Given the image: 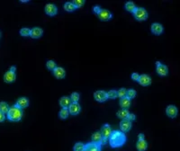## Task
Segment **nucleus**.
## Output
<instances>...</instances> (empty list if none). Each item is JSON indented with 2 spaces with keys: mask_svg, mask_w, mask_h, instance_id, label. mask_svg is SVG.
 Instances as JSON below:
<instances>
[{
  "mask_svg": "<svg viewBox=\"0 0 180 151\" xmlns=\"http://www.w3.org/2000/svg\"><path fill=\"white\" fill-rule=\"evenodd\" d=\"M110 146L112 147H120L126 142V137L124 132L120 130H114L112 132V135L109 138Z\"/></svg>",
  "mask_w": 180,
  "mask_h": 151,
  "instance_id": "obj_1",
  "label": "nucleus"
},
{
  "mask_svg": "<svg viewBox=\"0 0 180 151\" xmlns=\"http://www.w3.org/2000/svg\"><path fill=\"white\" fill-rule=\"evenodd\" d=\"M7 119L11 121H19L22 117V109L18 107L16 104L10 107L7 114Z\"/></svg>",
  "mask_w": 180,
  "mask_h": 151,
  "instance_id": "obj_2",
  "label": "nucleus"
},
{
  "mask_svg": "<svg viewBox=\"0 0 180 151\" xmlns=\"http://www.w3.org/2000/svg\"><path fill=\"white\" fill-rule=\"evenodd\" d=\"M133 15L135 19H137L138 21H145L148 16V12L142 7H136V9L133 12Z\"/></svg>",
  "mask_w": 180,
  "mask_h": 151,
  "instance_id": "obj_3",
  "label": "nucleus"
},
{
  "mask_svg": "<svg viewBox=\"0 0 180 151\" xmlns=\"http://www.w3.org/2000/svg\"><path fill=\"white\" fill-rule=\"evenodd\" d=\"M101 134H102V136H103V143H105V141H106V139H109V138H110V136L112 135V129H111V127H110V125L109 124H104V125H103L102 126V129H101Z\"/></svg>",
  "mask_w": 180,
  "mask_h": 151,
  "instance_id": "obj_4",
  "label": "nucleus"
},
{
  "mask_svg": "<svg viewBox=\"0 0 180 151\" xmlns=\"http://www.w3.org/2000/svg\"><path fill=\"white\" fill-rule=\"evenodd\" d=\"M94 99H95L97 102H105V101L107 100V93L104 92V91H102V90L96 91V92H94Z\"/></svg>",
  "mask_w": 180,
  "mask_h": 151,
  "instance_id": "obj_5",
  "label": "nucleus"
},
{
  "mask_svg": "<svg viewBox=\"0 0 180 151\" xmlns=\"http://www.w3.org/2000/svg\"><path fill=\"white\" fill-rule=\"evenodd\" d=\"M58 9L56 7V5H54L53 4H47L45 5V13L50 15V16H54L57 14Z\"/></svg>",
  "mask_w": 180,
  "mask_h": 151,
  "instance_id": "obj_6",
  "label": "nucleus"
},
{
  "mask_svg": "<svg viewBox=\"0 0 180 151\" xmlns=\"http://www.w3.org/2000/svg\"><path fill=\"white\" fill-rule=\"evenodd\" d=\"M139 84L142 86H148L151 84V78L148 76V75H140V78L138 80Z\"/></svg>",
  "mask_w": 180,
  "mask_h": 151,
  "instance_id": "obj_7",
  "label": "nucleus"
},
{
  "mask_svg": "<svg viewBox=\"0 0 180 151\" xmlns=\"http://www.w3.org/2000/svg\"><path fill=\"white\" fill-rule=\"evenodd\" d=\"M81 107L77 102H71L70 105L68 106V111L72 115H76L80 112Z\"/></svg>",
  "mask_w": 180,
  "mask_h": 151,
  "instance_id": "obj_8",
  "label": "nucleus"
},
{
  "mask_svg": "<svg viewBox=\"0 0 180 151\" xmlns=\"http://www.w3.org/2000/svg\"><path fill=\"white\" fill-rule=\"evenodd\" d=\"M166 113L169 118H175L177 116L178 111L177 108L174 105H168L166 109Z\"/></svg>",
  "mask_w": 180,
  "mask_h": 151,
  "instance_id": "obj_9",
  "label": "nucleus"
},
{
  "mask_svg": "<svg viewBox=\"0 0 180 151\" xmlns=\"http://www.w3.org/2000/svg\"><path fill=\"white\" fill-rule=\"evenodd\" d=\"M53 75L56 78L58 79H62L65 77L66 76V71L63 67H56L55 69L53 70Z\"/></svg>",
  "mask_w": 180,
  "mask_h": 151,
  "instance_id": "obj_10",
  "label": "nucleus"
},
{
  "mask_svg": "<svg viewBox=\"0 0 180 151\" xmlns=\"http://www.w3.org/2000/svg\"><path fill=\"white\" fill-rule=\"evenodd\" d=\"M131 128V121H130L129 120L127 119H124L121 121L120 123V129H121V131L122 132H127Z\"/></svg>",
  "mask_w": 180,
  "mask_h": 151,
  "instance_id": "obj_11",
  "label": "nucleus"
},
{
  "mask_svg": "<svg viewBox=\"0 0 180 151\" xmlns=\"http://www.w3.org/2000/svg\"><path fill=\"white\" fill-rule=\"evenodd\" d=\"M85 151H101V145L94 142L87 143L85 145Z\"/></svg>",
  "mask_w": 180,
  "mask_h": 151,
  "instance_id": "obj_12",
  "label": "nucleus"
},
{
  "mask_svg": "<svg viewBox=\"0 0 180 151\" xmlns=\"http://www.w3.org/2000/svg\"><path fill=\"white\" fill-rule=\"evenodd\" d=\"M98 17H99V19L102 20V21H108V20H110V19L112 17V13H111L108 10H106V9H102V10L100 11V13H98Z\"/></svg>",
  "mask_w": 180,
  "mask_h": 151,
  "instance_id": "obj_13",
  "label": "nucleus"
},
{
  "mask_svg": "<svg viewBox=\"0 0 180 151\" xmlns=\"http://www.w3.org/2000/svg\"><path fill=\"white\" fill-rule=\"evenodd\" d=\"M150 30H151V31H152L153 34H155V35H159V34H161V33L163 32L164 28H163V26H162L160 23L154 22V23L151 25Z\"/></svg>",
  "mask_w": 180,
  "mask_h": 151,
  "instance_id": "obj_14",
  "label": "nucleus"
},
{
  "mask_svg": "<svg viewBox=\"0 0 180 151\" xmlns=\"http://www.w3.org/2000/svg\"><path fill=\"white\" fill-rule=\"evenodd\" d=\"M43 33V31L41 28H39V27H34L31 30V34L30 36L33 39H38L40 37H41Z\"/></svg>",
  "mask_w": 180,
  "mask_h": 151,
  "instance_id": "obj_15",
  "label": "nucleus"
},
{
  "mask_svg": "<svg viewBox=\"0 0 180 151\" xmlns=\"http://www.w3.org/2000/svg\"><path fill=\"white\" fill-rule=\"evenodd\" d=\"M15 77H16L15 73L9 70V71H7V72L4 74V82H6V83H13V82H14Z\"/></svg>",
  "mask_w": 180,
  "mask_h": 151,
  "instance_id": "obj_16",
  "label": "nucleus"
},
{
  "mask_svg": "<svg viewBox=\"0 0 180 151\" xmlns=\"http://www.w3.org/2000/svg\"><path fill=\"white\" fill-rule=\"evenodd\" d=\"M103 136L100 131H96L92 135V142L96 143V144H102L103 143Z\"/></svg>",
  "mask_w": 180,
  "mask_h": 151,
  "instance_id": "obj_17",
  "label": "nucleus"
},
{
  "mask_svg": "<svg viewBox=\"0 0 180 151\" xmlns=\"http://www.w3.org/2000/svg\"><path fill=\"white\" fill-rule=\"evenodd\" d=\"M157 73L161 76H165L168 74V68H167L166 66L161 64V65L157 67Z\"/></svg>",
  "mask_w": 180,
  "mask_h": 151,
  "instance_id": "obj_18",
  "label": "nucleus"
},
{
  "mask_svg": "<svg viewBox=\"0 0 180 151\" xmlns=\"http://www.w3.org/2000/svg\"><path fill=\"white\" fill-rule=\"evenodd\" d=\"M16 105L18 107H20L21 109H23V108H26L28 105H29V100L25 97H21L17 100L16 102Z\"/></svg>",
  "mask_w": 180,
  "mask_h": 151,
  "instance_id": "obj_19",
  "label": "nucleus"
},
{
  "mask_svg": "<svg viewBox=\"0 0 180 151\" xmlns=\"http://www.w3.org/2000/svg\"><path fill=\"white\" fill-rule=\"evenodd\" d=\"M136 147L139 151H145L148 147V143L145 139H139L136 144Z\"/></svg>",
  "mask_w": 180,
  "mask_h": 151,
  "instance_id": "obj_20",
  "label": "nucleus"
},
{
  "mask_svg": "<svg viewBox=\"0 0 180 151\" xmlns=\"http://www.w3.org/2000/svg\"><path fill=\"white\" fill-rule=\"evenodd\" d=\"M70 103H71V100L70 98L67 96H63L59 99V104L62 108H68Z\"/></svg>",
  "mask_w": 180,
  "mask_h": 151,
  "instance_id": "obj_21",
  "label": "nucleus"
},
{
  "mask_svg": "<svg viewBox=\"0 0 180 151\" xmlns=\"http://www.w3.org/2000/svg\"><path fill=\"white\" fill-rule=\"evenodd\" d=\"M130 105V100L129 98H127L126 96L123 97V98H121V101H120V106L122 108V109H127L129 108Z\"/></svg>",
  "mask_w": 180,
  "mask_h": 151,
  "instance_id": "obj_22",
  "label": "nucleus"
},
{
  "mask_svg": "<svg viewBox=\"0 0 180 151\" xmlns=\"http://www.w3.org/2000/svg\"><path fill=\"white\" fill-rule=\"evenodd\" d=\"M129 114H130V112H129V111L127 109H122V110L117 111V117L122 119V120L127 119Z\"/></svg>",
  "mask_w": 180,
  "mask_h": 151,
  "instance_id": "obj_23",
  "label": "nucleus"
},
{
  "mask_svg": "<svg viewBox=\"0 0 180 151\" xmlns=\"http://www.w3.org/2000/svg\"><path fill=\"white\" fill-rule=\"evenodd\" d=\"M10 107L5 102H0V111H2L4 114H7Z\"/></svg>",
  "mask_w": 180,
  "mask_h": 151,
  "instance_id": "obj_24",
  "label": "nucleus"
},
{
  "mask_svg": "<svg viewBox=\"0 0 180 151\" xmlns=\"http://www.w3.org/2000/svg\"><path fill=\"white\" fill-rule=\"evenodd\" d=\"M64 9L66 10V11H68V12H73L75 9H76V6L74 5V4L73 3H71V2H67V3H65V4H64Z\"/></svg>",
  "mask_w": 180,
  "mask_h": 151,
  "instance_id": "obj_25",
  "label": "nucleus"
},
{
  "mask_svg": "<svg viewBox=\"0 0 180 151\" xmlns=\"http://www.w3.org/2000/svg\"><path fill=\"white\" fill-rule=\"evenodd\" d=\"M125 9H126L127 11H129V12L133 13L134 10L136 9V6H135V4H134L133 2L129 1V2H127V3L125 4Z\"/></svg>",
  "mask_w": 180,
  "mask_h": 151,
  "instance_id": "obj_26",
  "label": "nucleus"
},
{
  "mask_svg": "<svg viewBox=\"0 0 180 151\" xmlns=\"http://www.w3.org/2000/svg\"><path fill=\"white\" fill-rule=\"evenodd\" d=\"M68 113H69L68 109V108H63V109L60 110V111H59V113H58V116H59L60 119H63V120H64V119L68 118Z\"/></svg>",
  "mask_w": 180,
  "mask_h": 151,
  "instance_id": "obj_27",
  "label": "nucleus"
},
{
  "mask_svg": "<svg viewBox=\"0 0 180 151\" xmlns=\"http://www.w3.org/2000/svg\"><path fill=\"white\" fill-rule=\"evenodd\" d=\"M73 150L74 151H85V145L81 142H77L75 144Z\"/></svg>",
  "mask_w": 180,
  "mask_h": 151,
  "instance_id": "obj_28",
  "label": "nucleus"
},
{
  "mask_svg": "<svg viewBox=\"0 0 180 151\" xmlns=\"http://www.w3.org/2000/svg\"><path fill=\"white\" fill-rule=\"evenodd\" d=\"M79 98H80V96H79V93H76V92H74V93H71V95H70V100H71V102H78V100H79Z\"/></svg>",
  "mask_w": 180,
  "mask_h": 151,
  "instance_id": "obj_29",
  "label": "nucleus"
},
{
  "mask_svg": "<svg viewBox=\"0 0 180 151\" xmlns=\"http://www.w3.org/2000/svg\"><path fill=\"white\" fill-rule=\"evenodd\" d=\"M116 97H118L117 91H115V90H110L109 92H107V98H109V99H115Z\"/></svg>",
  "mask_w": 180,
  "mask_h": 151,
  "instance_id": "obj_30",
  "label": "nucleus"
},
{
  "mask_svg": "<svg viewBox=\"0 0 180 151\" xmlns=\"http://www.w3.org/2000/svg\"><path fill=\"white\" fill-rule=\"evenodd\" d=\"M136 96V91L133 90V89H129L127 90V93H126V97L129 98L130 100L134 98Z\"/></svg>",
  "mask_w": 180,
  "mask_h": 151,
  "instance_id": "obj_31",
  "label": "nucleus"
},
{
  "mask_svg": "<svg viewBox=\"0 0 180 151\" xmlns=\"http://www.w3.org/2000/svg\"><path fill=\"white\" fill-rule=\"evenodd\" d=\"M20 34L22 36H23V37L30 36V34H31V29H29V28H22L20 31Z\"/></svg>",
  "mask_w": 180,
  "mask_h": 151,
  "instance_id": "obj_32",
  "label": "nucleus"
},
{
  "mask_svg": "<svg viewBox=\"0 0 180 151\" xmlns=\"http://www.w3.org/2000/svg\"><path fill=\"white\" fill-rule=\"evenodd\" d=\"M46 67H47V68L50 69V70H54L55 67H56V63H55L53 60H49V61H47V63H46Z\"/></svg>",
  "mask_w": 180,
  "mask_h": 151,
  "instance_id": "obj_33",
  "label": "nucleus"
},
{
  "mask_svg": "<svg viewBox=\"0 0 180 151\" xmlns=\"http://www.w3.org/2000/svg\"><path fill=\"white\" fill-rule=\"evenodd\" d=\"M126 93H127V91H126L125 88H121V89H119V90L117 91V94H118V96H119L120 98L125 97V96H126Z\"/></svg>",
  "mask_w": 180,
  "mask_h": 151,
  "instance_id": "obj_34",
  "label": "nucleus"
},
{
  "mask_svg": "<svg viewBox=\"0 0 180 151\" xmlns=\"http://www.w3.org/2000/svg\"><path fill=\"white\" fill-rule=\"evenodd\" d=\"M72 3L74 4L76 8H79V7L83 6V4H85V1L84 0H74Z\"/></svg>",
  "mask_w": 180,
  "mask_h": 151,
  "instance_id": "obj_35",
  "label": "nucleus"
},
{
  "mask_svg": "<svg viewBox=\"0 0 180 151\" xmlns=\"http://www.w3.org/2000/svg\"><path fill=\"white\" fill-rule=\"evenodd\" d=\"M102 9H101V7L99 6V5H94V8H93V11H94V13H96L97 15H98V13H100V11H101Z\"/></svg>",
  "mask_w": 180,
  "mask_h": 151,
  "instance_id": "obj_36",
  "label": "nucleus"
},
{
  "mask_svg": "<svg viewBox=\"0 0 180 151\" xmlns=\"http://www.w3.org/2000/svg\"><path fill=\"white\" fill-rule=\"evenodd\" d=\"M139 78H140V75L138 73H132L131 74V79L133 81H138Z\"/></svg>",
  "mask_w": 180,
  "mask_h": 151,
  "instance_id": "obj_37",
  "label": "nucleus"
},
{
  "mask_svg": "<svg viewBox=\"0 0 180 151\" xmlns=\"http://www.w3.org/2000/svg\"><path fill=\"white\" fill-rule=\"evenodd\" d=\"M127 120H129L130 121H132V120H135V115H134V114H132V113H130V114L128 115V117H127Z\"/></svg>",
  "mask_w": 180,
  "mask_h": 151,
  "instance_id": "obj_38",
  "label": "nucleus"
},
{
  "mask_svg": "<svg viewBox=\"0 0 180 151\" xmlns=\"http://www.w3.org/2000/svg\"><path fill=\"white\" fill-rule=\"evenodd\" d=\"M4 119H5V114H4L2 111H0V122L4 121Z\"/></svg>",
  "mask_w": 180,
  "mask_h": 151,
  "instance_id": "obj_39",
  "label": "nucleus"
},
{
  "mask_svg": "<svg viewBox=\"0 0 180 151\" xmlns=\"http://www.w3.org/2000/svg\"><path fill=\"white\" fill-rule=\"evenodd\" d=\"M138 138H139V139H144V134H142V133L139 134Z\"/></svg>",
  "mask_w": 180,
  "mask_h": 151,
  "instance_id": "obj_40",
  "label": "nucleus"
},
{
  "mask_svg": "<svg viewBox=\"0 0 180 151\" xmlns=\"http://www.w3.org/2000/svg\"><path fill=\"white\" fill-rule=\"evenodd\" d=\"M15 70H16V67H10V71L15 73Z\"/></svg>",
  "mask_w": 180,
  "mask_h": 151,
  "instance_id": "obj_41",
  "label": "nucleus"
},
{
  "mask_svg": "<svg viewBox=\"0 0 180 151\" xmlns=\"http://www.w3.org/2000/svg\"><path fill=\"white\" fill-rule=\"evenodd\" d=\"M156 65H157V67H158V66H159V65H161V63H160V62H159V61H157V62H156Z\"/></svg>",
  "mask_w": 180,
  "mask_h": 151,
  "instance_id": "obj_42",
  "label": "nucleus"
},
{
  "mask_svg": "<svg viewBox=\"0 0 180 151\" xmlns=\"http://www.w3.org/2000/svg\"><path fill=\"white\" fill-rule=\"evenodd\" d=\"M0 36H1V32H0Z\"/></svg>",
  "mask_w": 180,
  "mask_h": 151,
  "instance_id": "obj_43",
  "label": "nucleus"
}]
</instances>
